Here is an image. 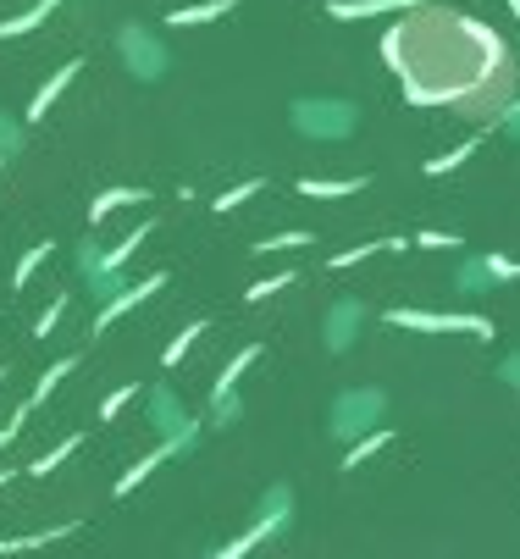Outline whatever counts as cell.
<instances>
[{
    "label": "cell",
    "instance_id": "cell-1",
    "mask_svg": "<svg viewBox=\"0 0 520 559\" xmlns=\"http://www.w3.org/2000/svg\"><path fill=\"white\" fill-rule=\"evenodd\" d=\"M382 61L393 67L404 100L421 111L493 122L520 100V56L504 28L449 0L410 6L382 34Z\"/></svg>",
    "mask_w": 520,
    "mask_h": 559
},
{
    "label": "cell",
    "instance_id": "cell-2",
    "mask_svg": "<svg viewBox=\"0 0 520 559\" xmlns=\"http://www.w3.org/2000/svg\"><path fill=\"white\" fill-rule=\"evenodd\" d=\"M393 327H410V333H471V338H493L487 316H432V310H388Z\"/></svg>",
    "mask_w": 520,
    "mask_h": 559
},
{
    "label": "cell",
    "instance_id": "cell-3",
    "mask_svg": "<svg viewBox=\"0 0 520 559\" xmlns=\"http://www.w3.org/2000/svg\"><path fill=\"white\" fill-rule=\"evenodd\" d=\"M166 283H172V277H166V272H150V277H144V283L122 288V294L111 299V305L100 310V316H95V333H106V327H117L122 316H128V310H133V305H144V299H155V294H161Z\"/></svg>",
    "mask_w": 520,
    "mask_h": 559
},
{
    "label": "cell",
    "instance_id": "cell-4",
    "mask_svg": "<svg viewBox=\"0 0 520 559\" xmlns=\"http://www.w3.org/2000/svg\"><path fill=\"white\" fill-rule=\"evenodd\" d=\"M377 410H382V393L377 388L349 393V399L338 405V416H332V432H338V438H360V432H366V421L377 416Z\"/></svg>",
    "mask_w": 520,
    "mask_h": 559
},
{
    "label": "cell",
    "instance_id": "cell-5",
    "mask_svg": "<svg viewBox=\"0 0 520 559\" xmlns=\"http://www.w3.org/2000/svg\"><path fill=\"white\" fill-rule=\"evenodd\" d=\"M72 371H78V355H61V360H56V366H45V371H39V382H34V393H28V405H23V416H34V410H39V405H45L50 393H56V388H61V377H72Z\"/></svg>",
    "mask_w": 520,
    "mask_h": 559
},
{
    "label": "cell",
    "instance_id": "cell-6",
    "mask_svg": "<svg viewBox=\"0 0 520 559\" xmlns=\"http://www.w3.org/2000/svg\"><path fill=\"white\" fill-rule=\"evenodd\" d=\"M283 510H288V499H283ZM283 510H277V515H266V521H260V526H249V532L238 537V543H227V548H222V554H216V559H244L249 548H260V543H266V537L277 532V526H283Z\"/></svg>",
    "mask_w": 520,
    "mask_h": 559
},
{
    "label": "cell",
    "instance_id": "cell-7",
    "mask_svg": "<svg viewBox=\"0 0 520 559\" xmlns=\"http://www.w3.org/2000/svg\"><path fill=\"white\" fill-rule=\"evenodd\" d=\"M255 360H260V344L238 349V355H233V360H227V366H222V377H216V405H227V393H233V388H238V377H244V371H249V366H255Z\"/></svg>",
    "mask_w": 520,
    "mask_h": 559
},
{
    "label": "cell",
    "instance_id": "cell-8",
    "mask_svg": "<svg viewBox=\"0 0 520 559\" xmlns=\"http://www.w3.org/2000/svg\"><path fill=\"white\" fill-rule=\"evenodd\" d=\"M172 454H178V443H166V449L144 454V460H139V465H128V476H117V488H111V493H117V499H128V493H133V488H139L144 476H150V471H155V465H161V460H172Z\"/></svg>",
    "mask_w": 520,
    "mask_h": 559
},
{
    "label": "cell",
    "instance_id": "cell-9",
    "mask_svg": "<svg viewBox=\"0 0 520 559\" xmlns=\"http://www.w3.org/2000/svg\"><path fill=\"white\" fill-rule=\"evenodd\" d=\"M122 205H150V194L144 189H106L95 205H89V222H106V216L122 211Z\"/></svg>",
    "mask_w": 520,
    "mask_h": 559
},
{
    "label": "cell",
    "instance_id": "cell-10",
    "mask_svg": "<svg viewBox=\"0 0 520 559\" xmlns=\"http://www.w3.org/2000/svg\"><path fill=\"white\" fill-rule=\"evenodd\" d=\"M61 0H39L34 12H23V17H6V23H0V39H23V34H34L39 23H45L50 12H56Z\"/></svg>",
    "mask_w": 520,
    "mask_h": 559
},
{
    "label": "cell",
    "instance_id": "cell-11",
    "mask_svg": "<svg viewBox=\"0 0 520 559\" xmlns=\"http://www.w3.org/2000/svg\"><path fill=\"white\" fill-rule=\"evenodd\" d=\"M72 72H78V61H67V67H61V72H56V78H50V84H45V89H39V95H34V106H28V122H39V117H45V111H50V106H56V95H61V89H67V84H72Z\"/></svg>",
    "mask_w": 520,
    "mask_h": 559
},
{
    "label": "cell",
    "instance_id": "cell-12",
    "mask_svg": "<svg viewBox=\"0 0 520 559\" xmlns=\"http://www.w3.org/2000/svg\"><path fill=\"white\" fill-rule=\"evenodd\" d=\"M388 443H393V427H377V432H371V438H360L355 449L343 454V471H360V465H366L377 449H388Z\"/></svg>",
    "mask_w": 520,
    "mask_h": 559
},
{
    "label": "cell",
    "instance_id": "cell-13",
    "mask_svg": "<svg viewBox=\"0 0 520 559\" xmlns=\"http://www.w3.org/2000/svg\"><path fill=\"white\" fill-rule=\"evenodd\" d=\"M67 532H78V521L56 526V532H34V537H0V554H28V548H45V543H56V537H67Z\"/></svg>",
    "mask_w": 520,
    "mask_h": 559
},
{
    "label": "cell",
    "instance_id": "cell-14",
    "mask_svg": "<svg viewBox=\"0 0 520 559\" xmlns=\"http://www.w3.org/2000/svg\"><path fill=\"white\" fill-rule=\"evenodd\" d=\"M205 327H211V322H205V316H200V322H189V327H183V333H178V338H172V344H166L161 366H166V371L178 366V360H183V355H189V349H194V338H205Z\"/></svg>",
    "mask_w": 520,
    "mask_h": 559
},
{
    "label": "cell",
    "instance_id": "cell-15",
    "mask_svg": "<svg viewBox=\"0 0 520 559\" xmlns=\"http://www.w3.org/2000/svg\"><path fill=\"white\" fill-rule=\"evenodd\" d=\"M382 250H404V238H388V244H360V250H343V255H332V272H349V266H360V261H371V255H382Z\"/></svg>",
    "mask_w": 520,
    "mask_h": 559
},
{
    "label": "cell",
    "instance_id": "cell-16",
    "mask_svg": "<svg viewBox=\"0 0 520 559\" xmlns=\"http://www.w3.org/2000/svg\"><path fill=\"white\" fill-rule=\"evenodd\" d=\"M50 250H56V244H34V250H23V261H17V272H12V288H28V277L50 261Z\"/></svg>",
    "mask_w": 520,
    "mask_h": 559
},
{
    "label": "cell",
    "instance_id": "cell-17",
    "mask_svg": "<svg viewBox=\"0 0 520 559\" xmlns=\"http://www.w3.org/2000/svg\"><path fill=\"white\" fill-rule=\"evenodd\" d=\"M144 238H150V222H144V227H133V233L122 238L117 250H111L106 261H100V272H117V266H122V261H128V255H133V250H139V244H144Z\"/></svg>",
    "mask_w": 520,
    "mask_h": 559
},
{
    "label": "cell",
    "instance_id": "cell-18",
    "mask_svg": "<svg viewBox=\"0 0 520 559\" xmlns=\"http://www.w3.org/2000/svg\"><path fill=\"white\" fill-rule=\"evenodd\" d=\"M78 443H83V432H72V438H67V443H61V449L39 454V460H34V465H28V476H50V471H56V465H61V460H67V454H72V449H78Z\"/></svg>",
    "mask_w": 520,
    "mask_h": 559
},
{
    "label": "cell",
    "instance_id": "cell-19",
    "mask_svg": "<svg viewBox=\"0 0 520 559\" xmlns=\"http://www.w3.org/2000/svg\"><path fill=\"white\" fill-rule=\"evenodd\" d=\"M294 283V272H277V277H260V283H249V305H260V299H272V294H283V288Z\"/></svg>",
    "mask_w": 520,
    "mask_h": 559
},
{
    "label": "cell",
    "instance_id": "cell-20",
    "mask_svg": "<svg viewBox=\"0 0 520 559\" xmlns=\"http://www.w3.org/2000/svg\"><path fill=\"white\" fill-rule=\"evenodd\" d=\"M299 244H310V233L299 227V233H277V238H260L255 255H277V250H299Z\"/></svg>",
    "mask_w": 520,
    "mask_h": 559
},
{
    "label": "cell",
    "instance_id": "cell-21",
    "mask_svg": "<svg viewBox=\"0 0 520 559\" xmlns=\"http://www.w3.org/2000/svg\"><path fill=\"white\" fill-rule=\"evenodd\" d=\"M355 189H360V183H316V178L299 183V194H310V200H316V194H321V200H338V194H355Z\"/></svg>",
    "mask_w": 520,
    "mask_h": 559
},
{
    "label": "cell",
    "instance_id": "cell-22",
    "mask_svg": "<svg viewBox=\"0 0 520 559\" xmlns=\"http://www.w3.org/2000/svg\"><path fill=\"white\" fill-rule=\"evenodd\" d=\"M133 393H139V382H122V388H117V393H111L106 405H100V421H117V416H122V405H128Z\"/></svg>",
    "mask_w": 520,
    "mask_h": 559
},
{
    "label": "cell",
    "instance_id": "cell-23",
    "mask_svg": "<svg viewBox=\"0 0 520 559\" xmlns=\"http://www.w3.org/2000/svg\"><path fill=\"white\" fill-rule=\"evenodd\" d=\"M61 316H67V294H56V299H50V305H45V316H39V322H34V338H45L50 327L61 322Z\"/></svg>",
    "mask_w": 520,
    "mask_h": 559
},
{
    "label": "cell",
    "instance_id": "cell-24",
    "mask_svg": "<svg viewBox=\"0 0 520 559\" xmlns=\"http://www.w3.org/2000/svg\"><path fill=\"white\" fill-rule=\"evenodd\" d=\"M260 189H266V183H260V178L238 183V189H233V194H222V200H216V211H222V216H227V211H233V205H244V200H249V194H260Z\"/></svg>",
    "mask_w": 520,
    "mask_h": 559
},
{
    "label": "cell",
    "instance_id": "cell-25",
    "mask_svg": "<svg viewBox=\"0 0 520 559\" xmlns=\"http://www.w3.org/2000/svg\"><path fill=\"white\" fill-rule=\"evenodd\" d=\"M23 427H28V416H23V410H17V416L6 421V427H0V449H6V443H17V438H23Z\"/></svg>",
    "mask_w": 520,
    "mask_h": 559
},
{
    "label": "cell",
    "instance_id": "cell-26",
    "mask_svg": "<svg viewBox=\"0 0 520 559\" xmlns=\"http://www.w3.org/2000/svg\"><path fill=\"white\" fill-rule=\"evenodd\" d=\"M504 377H509V382H515V388H520V360H509V366H504Z\"/></svg>",
    "mask_w": 520,
    "mask_h": 559
},
{
    "label": "cell",
    "instance_id": "cell-27",
    "mask_svg": "<svg viewBox=\"0 0 520 559\" xmlns=\"http://www.w3.org/2000/svg\"><path fill=\"white\" fill-rule=\"evenodd\" d=\"M6 482H12V471H0V488H6Z\"/></svg>",
    "mask_w": 520,
    "mask_h": 559
},
{
    "label": "cell",
    "instance_id": "cell-28",
    "mask_svg": "<svg viewBox=\"0 0 520 559\" xmlns=\"http://www.w3.org/2000/svg\"><path fill=\"white\" fill-rule=\"evenodd\" d=\"M0 382H6V371H0Z\"/></svg>",
    "mask_w": 520,
    "mask_h": 559
}]
</instances>
